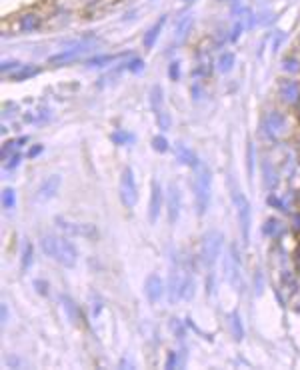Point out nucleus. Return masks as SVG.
I'll list each match as a JSON object with an SVG mask.
<instances>
[{"label": "nucleus", "instance_id": "nucleus-1", "mask_svg": "<svg viewBox=\"0 0 300 370\" xmlns=\"http://www.w3.org/2000/svg\"><path fill=\"white\" fill-rule=\"evenodd\" d=\"M42 252L56 260L58 264H62L66 268L76 266L78 262V250L76 246L66 238V236H56V234H44L40 238Z\"/></svg>", "mask_w": 300, "mask_h": 370}, {"label": "nucleus", "instance_id": "nucleus-2", "mask_svg": "<svg viewBox=\"0 0 300 370\" xmlns=\"http://www.w3.org/2000/svg\"><path fill=\"white\" fill-rule=\"evenodd\" d=\"M192 188H194L196 212H198V216H204L210 206V192H212V172H210V168H206V166L196 168Z\"/></svg>", "mask_w": 300, "mask_h": 370}, {"label": "nucleus", "instance_id": "nucleus-3", "mask_svg": "<svg viewBox=\"0 0 300 370\" xmlns=\"http://www.w3.org/2000/svg\"><path fill=\"white\" fill-rule=\"evenodd\" d=\"M222 244H224V236L222 232L218 230H210L202 236V244H200V258H202V264L206 268L214 266V262L218 260L220 256V250H222Z\"/></svg>", "mask_w": 300, "mask_h": 370}, {"label": "nucleus", "instance_id": "nucleus-4", "mask_svg": "<svg viewBox=\"0 0 300 370\" xmlns=\"http://www.w3.org/2000/svg\"><path fill=\"white\" fill-rule=\"evenodd\" d=\"M232 200H234V206H236V212H238L240 232H242V244L248 246V242H250V224H252V210H250L248 198L242 192L234 190L232 192Z\"/></svg>", "mask_w": 300, "mask_h": 370}, {"label": "nucleus", "instance_id": "nucleus-5", "mask_svg": "<svg viewBox=\"0 0 300 370\" xmlns=\"http://www.w3.org/2000/svg\"><path fill=\"white\" fill-rule=\"evenodd\" d=\"M54 222L66 236H80V238H86V240H96L100 236L98 228L90 222H72V220H66L64 216H56Z\"/></svg>", "mask_w": 300, "mask_h": 370}, {"label": "nucleus", "instance_id": "nucleus-6", "mask_svg": "<svg viewBox=\"0 0 300 370\" xmlns=\"http://www.w3.org/2000/svg\"><path fill=\"white\" fill-rule=\"evenodd\" d=\"M120 200H122L124 208H134L138 202V186H136V178L130 166H126L120 174Z\"/></svg>", "mask_w": 300, "mask_h": 370}, {"label": "nucleus", "instance_id": "nucleus-7", "mask_svg": "<svg viewBox=\"0 0 300 370\" xmlns=\"http://www.w3.org/2000/svg\"><path fill=\"white\" fill-rule=\"evenodd\" d=\"M180 210H182V194H180V188L176 186V184L170 182L168 188H166V214H168L170 224L178 222Z\"/></svg>", "mask_w": 300, "mask_h": 370}, {"label": "nucleus", "instance_id": "nucleus-8", "mask_svg": "<svg viewBox=\"0 0 300 370\" xmlns=\"http://www.w3.org/2000/svg\"><path fill=\"white\" fill-rule=\"evenodd\" d=\"M164 194H162V186L158 180H152L150 184V202H148V220L150 224H156L158 216L162 212V202H164Z\"/></svg>", "mask_w": 300, "mask_h": 370}, {"label": "nucleus", "instance_id": "nucleus-9", "mask_svg": "<svg viewBox=\"0 0 300 370\" xmlns=\"http://www.w3.org/2000/svg\"><path fill=\"white\" fill-rule=\"evenodd\" d=\"M286 126H288V118L280 110H270L264 118V132L272 140H276L278 134H282L286 130Z\"/></svg>", "mask_w": 300, "mask_h": 370}, {"label": "nucleus", "instance_id": "nucleus-10", "mask_svg": "<svg viewBox=\"0 0 300 370\" xmlns=\"http://www.w3.org/2000/svg\"><path fill=\"white\" fill-rule=\"evenodd\" d=\"M88 50H90V46L84 44V42H80L78 46H72V48H66V50H60V52L48 56V62H50V64H56V66H62V64H68V62H72V60L80 58V56L86 54Z\"/></svg>", "mask_w": 300, "mask_h": 370}, {"label": "nucleus", "instance_id": "nucleus-11", "mask_svg": "<svg viewBox=\"0 0 300 370\" xmlns=\"http://www.w3.org/2000/svg\"><path fill=\"white\" fill-rule=\"evenodd\" d=\"M278 94L282 98V102L286 104H296L300 100V84L292 78H282L278 82Z\"/></svg>", "mask_w": 300, "mask_h": 370}, {"label": "nucleus", "instance_id": "nucleus-12", "mask_svg": "<svg viewBox=\"0 0 300 370\" xmlns=\"http://www.w3.org/2000/svg\"><path fill=\"white\" fill-rule=\"evenodd\" d=\"M60 182H62L60 174H52V176H48L46 180H42V184H40L38 190H36V200L46 202V200L54 198L56 192H58V188H60Z\"/></svg>", "mask_w": 300, "mask_h": 370}, {"label": "nucleus", "instance_id": "nucleus-13", "mask_svg": "<svg viewBox=\"0 0 300 370\" xmlns=\"http://www.w3.org/2000/svg\"><path fill=\"white\" fill-rule=\"evenodd\" d=\"M174 152H176V160L182 164V166H188V168H200V160L196 156V152L192 148H188L184 142H178L174 146Z\"/></svg>", "mask_w": 300, "mask_h": 370}, {"label": "nucleus", "instance_id": "nucleus-14", "mask_svg": "<svg viewBox=\"0 0 300 370\" xmlns=\"http://www.w3.org/2000/svg\"><path fill=\"white\" fill-rule=\"evenodd\" d=\"M144 292L148 296V300L156 304L160 298H162V292H164V284H162V278L158 274H150L146 282H144Z\"/></svg>", "mask_w": 300, "mask_h": 370}, {"label": "nucleus", "instance_id": "nucleus-15", "mask_svg": "<svg viewBox=\"0 0 300 370\" xmlns=\"http://www.w3.org/2000/svg\"><path fill=\"white\" fill-rule=\"evenodd\" d=\"M42 26V16L36 12H24L18 18V30L22 34H32Z\"/></svg>", "mask_w": 300, "mask_h": 370}, {"label": "nucleus", "instance_id": "nucleus-16", "mask_svg": "<svg viewBox=\"0 0 300 370\" xmlns=\"http://www.w3.org/2000/svg\"><path fill=\"white\" fill-rule=\"evenodd\" d=\"M166 20H168V16L162 14L152 26H150V28L146 30V34H144V38H142V44H144L146 50H152V48H154V44H156V40H158V36H160V32H162V28H164Z\"/></svg>", "mask_w": 300, "mask_h": 370}, {"label": "nucleus", "instance_id": "nucleus-17", "mask_svg": "<svg viewBox=\"0 0 300 370\" xmlns=\"http://www.w3.org/2000/svg\"><path fill=\"white\" fill-rule=\"evenodd\" d=\"M180 286H182V276H180V270L172 268L170 280H168V298H170L172 304L180 298Z\"/></svg>", "mask_w": 300, "mask_h": 370}, {"label": "nucleus", "instance_id": "nucleus-18", "mask_svg": "<svg viewBox=\"0 0 300 370\" xmlns=\"http://www.w3.org/2000/svg\"><path fill=\"white\" fill-rule=\"evenodd\" d=\"M150 108H152L154 116L164 110V90L160 84H154L152 90H150Z\"/></svg>", "mask_w": 300, "mask_h": 370}, {"label": "nucleus", "instance_id": "nucleus-19", "mask_svg": "<svg viewBox=\"0 0 300 370\" xmlns=\"http://www.w3.org/2000/svg\"><path fill=\"white\" fill-rule=\"evenodd\" d=\"M42 72L40 66H34V64H22L16 72H12V80L14 82H24V80H30Z\"/></svg>", "mask_w": 300, "mask_h": 370}, {"label": "nucleus", "instance_id": "nucleus-20", "mask_svg": "<svg viewBox=\"0 0 300 370\" xmlns=\"http://www.w3.org/2000/svg\"><path fill=\"white\" fill-rule=\"evenodd\" d=\"M120 56H122V54H96L92 58H88L84 64L88 68H100V66H106L108 62H114V60H118Z\"/></svg>", "mask_w": 300, "mask_h": 370}, {"label": "nucleus", "instance_id": "nucleus-21", "mask_svg": "<svg viewBox=\"0 0 300 370\" xmlns=\"http://www.w3.org/2000/svg\"><path fill=\"white\" fill-rule=\"evenodd\" d=\"M192 22H194V16H192V14H186V16H182V18H178L176 28H174V34H176V38H184V36L190 32V26H192Z\"/></svg>", "mask_w": 300, "mask_h": 370}, {"label": "nucleus", "instance_id": "nucleus-22", "mask_svg": "<svg viewBox=\"0 0 300 370\" xmlns=\"http://www.w3.org/2000/svg\"><path fill=\"white\" fill-rule=\"evenodd\" d=\"M234 62H236V56H234V52H230V50H226V52H222L220 56H218V70L222 72V74H228L232 68H234Z\"/></svg>", "mask_w": 300, "mask_h": 370}, {"label": "nucleus", "instance_id": "nucleus-23", "mask_svg": "<svg viewBox=\"0 0 300 370\" xmlns=\"http://www.w3.org/2000/svg\"><path fill=\"white\" fill-rule=\"evenodd\" d=\"M34 262V246L30 242H24L22 244V258H20V264H22V270H28Z\"/></svg>", "mask_w": 300, "mask_h": 370}, {"label": "nucleus", "instance_id": "nucleus-24", "mask_svg": "<svg viewBox=\"0 0 300 370\" xmlns=\"http://www.w3.org/2000/svg\"><path fill=\"white\" fill-rule=\"evenodd\" d=\"M194 298V278L192 276H184L182 286H180V300H192Z\"/></svg>", "mask_w": 300, "mask_h": 370}, {"label": "nucleus", "instance_id": "nucleus-25", "mask_svg": "<svg viewBox=\"0 0 300 370\" xmlns=\"http://www.w3.org/2000/svg\"><path fill=\"white\" fill-rule=\"evenodd\" d=\"M262 172H264V184H266L268 188H274L276 184H278V178H276V172L272 170V164H270L268 160H264Z\"/></svg>", "mask_w": 300, "mask_h": 370}, {"label": "nucleus", "instance_id": "nucleus-26", "mask_svg": "<svg viewBox=\"0 0 300 370\" xmlns=\"http://www.w3.org/2000/svg\"><path fill=\"white\" fill-rule=\"evenodd\" d=\"M230 328H232V334H234L236 340H242V338H244V326H242V320H240L238 312L230 314Z\"/></svg>", "mask_w": 300, "mask_h": 370}, {"label": "nucleus", "instance_id": "nucleus-27", "mask_svg": "<svg viewBox=\"0 0 300 370\" xmlns=\"http://www.w3.org/2000/svg\"><path fill=\"white\" fill-rule=\"evenodd\" d=\"M62 304H64V310L68 314V320L74 324L78 320V306L74 304V300L70 296H62Z\"/></svg>", "mask_w": 300, "mask_h": 370}, {"label": "nucleus", "instance_id": "nucleus-28", "mask_svg": "<svg viewBox=\"0 0 300 370\" xmlns=\"http://www.w3.org/2000/svg\"><path fill=\"white\" fill-rule=\"evenodd\" d=\"M280 230H282V222L276 220V218H270V220L264 224V234L270 236V238H276V236L280 234Z\"/></svg>", "mask_w": 300, "mask_h": 370}, {"label": "nucleus", "instance_id": "nucleus-29", "mask_svg": "<svg viewBox=\"0 0 300 370\" xmlns=\"http://www.w3.org/2000/svg\"><path fill=\"white\" fill-rule=\"evenodd\" d=\"M110 140H112L114 144H118V146H124V144H128V142H132L134 136H132L130 132H124V130H116V132L110 136Z\"/></svg>", "mask_w": 300, "mask_h": 370}, {"label": "nucleus", "instance_id": "nucleus-30", "mask_svg": "<svg viewBox=\"0 0 300 370\" xmlns=\"http://www.w3.org/2000/svg\"><path fill=\"white\" fill-rule=\"evenodd\" d=\"M16 206V192L12 188H4L2 190V208L12 210Z\"/></svg>", "mask_w": 300, "mask_h": 370}, {"label": "nucleus", "instance_id": "nucleus-31", "mask_svg": "<svg viewBox=\"0 0 300 370\" xmlns=\"http://www.w3.org/2000/svg\"><path fill=\"white\" fill-rule=\"evenodd\" d=\"M144 60L142 58H138V56H132L130 60H128V62H126V70H130L132 74H140L142 70H144Z\"/></svg>", "mask_w": 300, "mask_h": 370}, {"label": "nucleus", "instance_id": "nucleus-32", "mask_svg": "<svg viewBox=\"0 0 300 370\" xmlns=\"http://www.w3.org/2000/svg\"><path fill=\"white\" fill-rule=\"evenodd\" d=\"M298 68H300V66H298V60H296L294 56H286V58L282 60V70H284V72L294 74Z\"/></svg>", "mask_w": 300, "mask_h": 370}, {"label": "nucleus", "instance_id": "nucleus-33", "mask_svg": "<svg viewBox=\"0 0 300 370\" xmlns=\"http://www.w3.org/2000/svg\"><path fill=\"white\" fill-rule=\"evenodd\" d=\"M152 148L156 150V152H168V140L162 136V134H158V136H154L152 138Z\"/></svg>", "mask_w": 300, "mask_h": 370}, {"label": "nucleus", "instance_id": "nucleus-34", "mask_svg": "<svg viewBox=\"0 0 300 370\" xmlns=\"http://www.w3.org/2000/svg\"><path fill=\"white\" fill-rule=\"evenodd\" d=\"M180 62L178 60H172V62L168 64V78L172 80V82H176V80H180Z\"/></svg>", "mask_w": 300, "mask_h": 370}, {"label": "nucleus", "instance_id": "nucleus-35", "mask_svg": "<svg viewBox=\"0 0 300 370\" xmlns=\"http://www.w3.org/2000/svg\"><path fill=\"white\" fill-rule=\"evenodd\" d=\"M22 66V62H18V60H4L2 64H0V70H2V74H8L10 70H18Z\"/></svg>", "mask_w": 300, "mask_h": 370}, {"label": "nucleus", "instance_id": "nucleus-36", "mask_svg": "<svg viewBox=\"0 0 300 370\" xmlns=\"http://www.w3.org/2000/svg\"><path fill=\"white\" fill-rule=\"evenodd\" d=\"M242 30H244V22H242V20H238V22L232 26V30H230V36H228V40H230V42H236V40H238V36L242 34Z\"/></svg>", "mask_w": 300, "mask_h": 370}, {"label": "nucleus", "instance_id": "nucleus-37", "mask_svg": "<svg viewBox=\"0 0 300 370\" xmlns=\"http://www.w3.org/2000/svg\"><path fill=\"white\" fill-rule=\"evenodd\" d=\"M254 160H256V158H254V144L248 142V162H246V164H248V176H250V178L254 176Z\"/></svg>", "mask_w": 300, "mask_h": 370}, {"label": "nucleus", "instance_id": "nucleus-38", "mask_svg": "<svg viewBox=\"0 0 300 370\" xmlns=\"http://www.w3.org/2000/svg\"><path fill=\"white\" fill-rule=\"evenodd\" d=\"M20 162H22V154H20V152H14L4 166H6V170H14L16 166H20Z\"/></svg>", "mask_w": 300, "mask_h": 370}, {"label": "nucleus", "instance_id": "nucleus-39", "mask_svg": "<svg viewBox=\"0 0 300 370\" xmlns=\"http://www.w3.org/2000/svg\"><path fill=\"white\" fill-rule=\"evenodd\" d=\"M268 204L270 206H274V208H278V210H282V212H286L288 208H286V202H282L278 196H274V194H270L268 196Z\"/></svg>", "mask_w": 300, "mask_h": 370}, {"label": "nucleus", "instance_id": "nucleus-40", "mask_svg": "<svg viewBox=\"0 0 300 370\" xmlns=\"http://www.w3.org/2000/svg\"><path fill=\"white\" fill-rule=\"evenodd\" d=\"M282 42H284V34H282V32H276L274 38H272V52H278Z\"/></svg>", "mask_w": 300, "mask_h": 370}, {"label": "nucleus", "instance_id": "nucleus-41", "mask_svg": "<svg viewBox=\"0 0 300 370\" xmlns=\"http://www.w3.org/2000/svg\"><path fill=\"white\" fill-rule=\"evenodd\" d=\"M42 150H44V146L42 144H36V146H32L28 150V158H36V156H40L42 154Z\"/></svg>", "mask_w": 300, "mask_h": 370}, {"label": "nucleus", "instance_id": "nucleus-42", "mask_svg": "<svg viewBox=\"0 0 300 370\" xmlns=\"http://www.w3.org/2000/svg\"><path fill=\"white\" fill-rule=\"evenodd\" d=\"M178 364V354L176 352H170L168 358H166V368H174Z\"/></svg>", "mask_w": 300, "mask_h": 370}, {"label": "nucleus", "instance_id": "nucleus-43", "mask_svg": "<svg viewBox=\"0 0 300 370\" xmlns=\"http://www.w3.org/2000/svg\"><path fill=\"white\" fill-rule=\"evenodd\" d=\"M34 286H36V290H38L40 294H46V292H48V282H44V280H34Z\"/></svg>", "mask_w": 300, "mask_h": 370}, {"label": "nucleus", "instance_id": "nucleus-44", "mask_svg": "<svg viewBox=\"0 0 300 370\" xmlns=\"http://www.w3.org/2000/svg\"><path fill=\"white\" fill-rule=\"evenodd\" d=\"M262 286H264V278H262V272L258 270V272H256V292H258V294L262 292Z\"/></svg>", "mask_w": 300, "mask_h": 370}, {"label": "nucleus", "instance_id": "nucleus-45", "mask_svg": "<svg viewBox=\"0 0 300 370\" xmlns=\"http://www.w3.org/2000/svg\"><path fill=\"white\" fill-rule=\"evenodd\" d=\"M0 314H2V322H6L8 320V306L2 302V308H0Z\"/></svg>", "mask_w": 300, "mask_h": 370}, {"label": "nucleus", "instance_id": "nucleus-46", "mask_svg": "<svg viewBox=\"0 0 300 370\" xmlns=\"http://www.w3.org/2000/svg\"><path fill=\"white\" fill-rule=\"evenodd\" d=\"M292 226H294V230H300V214H294L292 216Z\"/></svg>", "mask_w": 300, "mask_h": 370}, {"label": "nucleus", "instance_id": "nucleus-47", "mask_svg": "<svg viewBox=\"0 0 300 370\" xmlns=\"http://www.w3.org/2000/svg\"><path fill=\"white\" fill-rule=\"evenodd\" d=\"M296 260H298V264H300V248L296 250Z\"/></svg>", "mask_w": 300, "mask_h": 370}, {"label": "nucleus", "instance_id": "nucleus-48", "mask_svg": "<svg viewBox=\"0 0 300 370\" xmlns=\"http://www.w3.org/2000/svg\"><path fill=\"white\" fill-rule=\"evenodd\" d=\"M182 2H184V4H190V2H194V0H182Z\"/></svg>", "mask_w": 300, "mask_h": 370}]
</instances>
